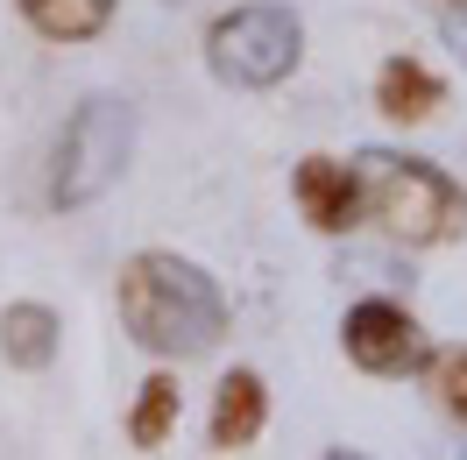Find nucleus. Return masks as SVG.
Listing matches in <instances>:
<instances>
[{
    "label": "nucleus",
    "instance_id": "obj_8",
    "mask_svg": "<svg viewBox=\"0 0 467 460\" xmlns=\"http://www.w3.org/2000/svg\"><path fill=\"white\" fill-rule=\"evenodd\" d=\"M439 99H446V86H439V78H432V71H425L418 58H389V64H382V78H376V107H382L389 120H425Z\"/></svg>",
    "mask_w": 467,
    "mask_h": 460
},
{
    "label": "nucleus",
    "instance_id": "obj_1",
    "mask_svg": "<svg viewBox=\"0 0 467 460\" xmlns=\"http://www.w3.org/2000/svg\"><path fill=\"white\" fill-rule=\"evenodd\" d=\"M120 319L149 354H205V347L227 333V298L205 277L199 262L171 256V248H142V256L120 262Z\"/></svg>",
    "mask_w": 467,
    "mask_h": 460
},
{
    "label": "nucleus",
    "instance_id": "obj_13",
    "mask_svg": "<svg viewBox=\"0 0 467 460\" xmlns=\"http://www.w3.org/2000/svg\"><path fill=\"white\" fill-rule=\"evenodd\" d=\"M446 43L467 58V0H453V7H446Z\"/></svg>",
    "mask_w": 467,
    "mask_h": 460
},
{
    "label": "nucleus",
    "instance_id": "obj_7",
    "mask_svg": "<svg viewBox=\"0 0 467 460\" xmlns=\"http://www.w3.org/2000/svg\"><path fill=\"white\" fill-rule=\"evenodd\" d=\"M263 418H269V390L255 369H234L220 382V397H213V446L220 454H241V446H255L263 439Z\"/></svg>",
    "mask_w": 467,
    "mask_h": 460
},
{
    "label": "nucleus",
    "instance_id": "obj_4",
    "mask_svg": "<svg viewBox=\"0 0 467 460\" xmlns=\"http://www.w3.org/2000/svg\"><path fill=\"white\" fill-rule=\"evenodd\" d=\"M128 156H135V107L114 99V92H99V99H86L78 114L64 120L50 199L57 205H92L120 171H128Z\"/></svg>",
    "mask_w": 467,
    "mask_h": 460
},
{
    "label": "nucleus",
    "instance_id": "obj_11",
    "mask_svg": "<svg viewBox=\"0 0 467 460\" xmlns=\"http://www.w3.org/2000/svg\"><path fill=\"white\" fill-rule=\"evenodd\" d=\"M177 403H184L177 375H149V382H142V403H135V418H128V439H135V446H163L171 425H177Z\"/></svg>",
    "mask_w": 467,
    "mask_h": 460
},
{
    "label": "nucleus",
    "instance_id": "obj_3",
    "mask_svg": "<svg viewBox=\"0 0 467 460\" xmlns=\"http://www.w3.org/2000/svg\"><path fill=\"white\" fill-rule=\"evenodd\" d=\"M297 58H305V22L284 0H248V7H234L205 29V64H213L220 86L269 92L297 71Z\"/></svg>",
    "mask_w": 467,
    "mask_h": 460
},
{
    "label": "nucleus",
    "instance_id": "obj_2",
    "mask_svg": "<svg viewBox=\"0 0 467 460\" xmlns=\"http://www.w3.org/2000/svg\"><path fill=\"white\" fill-rule=\"evenodd\" d=\"M354 184H361V213L382 234H397L404 248H432V241H453L467 227V192L425 156L361 149L354 156Z\"/></svg>",
    "mask_w": 467,
    "mask_h": 460
},
{
    "label": "nucleus",
    "instance_id": "obj_9",
    "mask_svg": "<svg viewBox=\"0 0 467 460\" xmlns=\"http://www.w3.org/2000/svg\"><path fill=\"white\" fill-rule=\"evenodd\" d=\"M0 354L15 369H50V354H57V312L50 305H7L0 312Z\"/></svg>",
    "mask_w": 467,
    "mask_h": 460
},
{
    "label": "nucleus",
    "instance_id": "obj_12",
    "mask_svg": "<svg viewBox=\"0 0 467 460\" xmlns=\"http://www.w3.org/2000/svg\"><path fill=\"white\" fill-rule=\"evenodd\" d=\"M432 397H439L446 418H461V425H467V347L432 354Z\"/></svg>",
    "mask_w": 467,
    "mask_h": 460
},
{
    "label": "nucleus",
    "instance_id": "obj_5",
    "mask_svg": "<svg viewBox=\"0 0 467 460\" xmlns=\"http://www.w3.org/2000/svg\"><path fill=\"white\" fill-rule=\"evenodd\" d=\"M340 340H348V361L368 375H410L425 369V333H418V319L404 305H389V298H368V305H354L348 326H340Z\"/></svg>",
    "mask_w": 467,
    "mask_h": 460
},
{
    "label": "nucleus",
    "instance_id": "obj_10",
    "mask_svg": "<svg viewBox=\"0 0 467 460\" xmlns=\"http://www.w3.org/2000/svg\"><path fill=\"white\" fill-rule=\"evenodd\" d=\"M22 15L50 43H86V36H99L114 22V0H22Z\"/></svg>",
    "mask_w": 467,
    "mask_h": 460
},
{
    "label": "nucleus",
    "instance_id": "obj_6",
    "mask_svg": "<svg viewBox=\"0 0 467 460\" xmlns=\"http://www.w3.org/2000/svg\"><path fill=\"white\" fill-rule=\"evenodd\" d=\"M297 205H305V220L319 234H348L361 220V184H354V163H333V156H305L291 177Z\"/></svg>",
    "mask_w": 467,
    "mask_h": 460
}]
</instances>
